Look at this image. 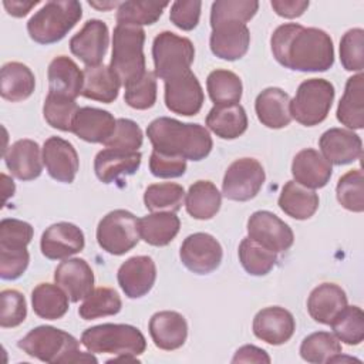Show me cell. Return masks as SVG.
I'll use <instances>...</instances> for the list:
<instances>
[{"instance_id":"cell-1","label":"cell","mask_w":364,"mask_h":364,"mask_svg":"<svg viewBox=\"0 0 364 364\" xmlns=\"http://www.w3.org/2000/svg\"><path fill=\"white\" fill-rule=\"evenodd\" d=\"M270 46L276 61L289 70L318 73L334 64L333 40L321 28L286 23L273 31Z\"/></svg>"},{"instance_id":"cell-2","label":"cell","mask_w":364,"mask_h":364,"mask_svg":"<svg viewBox=\"0 0 364 364\" xmlns=\"http://www.w3.org/2000/svg\"><path fill=\"white\" fill-rule=\"evenodd\" d=\"M146 135L154 151L191 161L205 159L213 146L212 136L203 125L169 117L154 119L146 128Z\"/></svg>"},{"instance_id":"cell-3","label":"cell","mask_w":364,"mask_h":364,"mask_svg":"<svg viewBox=\"0 0 364 364\" xmlns=\"http://www.w3.org/2000/svg\"><path fill=\"white\" fill-rule=\"evenodd\" d=\"M80 343L75 337L64 330L53 326H38L30 330L18 343L27 355L50 364H71V363H97V358L90 353L80 351Z\"/></svg>"},{"instance_id":"cell-4","label":"cell","mask_w":364,"mask_h":364,"mask_svg":"<svg viewBox=\"0 0 364 364\" xmlns=\"http://www.w3.org/2000/svg\"><path fill=\"white\" fill-rule=\"evenodd\" d=\"M82 7L77 0L47 1L27 21L31 40L48 46L61 41L68 31L81 20Z\"/></svg>"},{"instance_id":"cell-5","label":"cell","mask_w":364,"mask_h":364,"mask_svg":"<svg viewBox=\"0 0 364 364\" xmlns=\"http://www.w3.org/2000/svg\"><path fill=\"white\" fill-rule=\"evenodd\" d=\"M144 43L145 31L142 27L129 24L115 26L109 67L118 75L124 87L146 73Z\"/></svg>"},{"instance_id":"cell-6","label":"cell","mask_w":364,"mask_h":364,"mask_svg":"<svg viewBox=\"0 0 364 364\" xmlns=\"http://www.w3.org/2000/svg\"><path fill=\"white\" fill-rule=\"evenodd\" d=\"M81 344L90 353L114 355H139L146 348L144 334L131 324L104 323L87 328L81 334Z\"/></svg>"},{"instance_id":"cell-7","label":"cell","mask_w":364,"mask_h":364,"mask_svg":"<svg viewBox=\"0 0 364 364\" xmlns=\"http://www.w3.org/2000/svg\"><path fill=\"white\" fill-rule=\"evenodd\" d=\"M334 85L324 78L303 81L293 100H290V115L304 127H314L323 122L334 101Z\"/></svg>"},{"instance_id":"cell-8","label":"cell","mask_w":364,"mask_h":364,"mask_svg":"<svg viewBox=\"0 0 364 364\" xmlns=\"http://www.w3.org/2000/svg\"><path fill=\"white\" fill-rule=\"evenodd\" d=\"M155 75L164 81L191 70L195 58V47L186 37L172 31L159 33L152 43Z\"/></svg>"},{"instance_id":"cell-9","label":"cell","mask_w":364,"mask_h":364,"mask_svg":"<svg viewBox=\"0 0 364 364\" xmlns=\"http://www.w3.org/2000/svg\"><path fill=\"white\" fill-rule=\"evenodd\" d=\"M139 219L125 209L107 213L97 226V242L109 255L121 256L139 242Z\"/></svg>"},{"instance_id":"cell-10","label":"cell","mask_w":364,"mask_h":364,"mask_svg":"<svg viewBox=\"0 0 364 364\" xmlns=\"http://www.w3.org/2000/svg\"><path fill=\"white\" fill-rule=\"evenodd\" d=\"M264 179V169L257 159L240 158L228 166L222 182V193L229 200L246 202L259 193Z\"/></svg>"},{"instance_id":"cell-11","label":"cell","mask_w":364,"mask_h":364,"mask_svg":"<svg viewBox=\"0 0 364 364\" xmlns=\"http://www.w3.org/2000/svg\"><path fill=\"white\" fill-rule=\"evenodd\" d=\"M164 84L165 105L169 111L183 117H192L200 111L205 95L199 80L191 70L164 81Z\"/></svg>"},{"instance_id":"cell-12","label":"cell","mask_w":364,"mask_h":364,"mask_svg":"<svg viewBox=\"0 0 364 364\" xmlns=\"http://www.w3.org/2000/svg\"><path fill=\"white\" fill-rule=\"evenodd\" d=\"M222 256L220 243L212 235L203 232L189 235L182 242L179 250L182 264L196 274H208L216 270L222 262Z\"/></svg>"},{"instance_id":"cell-13","label":"cell","mask_w":364,"mask_h":364,"mask_svg":"<svg viewBox=\"0 0 364 364\" xmlns=\"http://www.w3.org/2000/svg\"><path fill=\"white\" fill-rule=\"evenodd\" d=\"M247 235L264 247L279 253L291 247L294 235L291 228L269 210H256L247 220Z\"/></svg>"},{"instance_id":"cell-14","label":"cell","mask_w":364,"mask_h":364,"mask_svg":"<svg viewBox=\"0 0 364 364\" xmlns=\"http://www.w3.org/2000/svg\"><path fill=\"white\" fill-rule=\"evenodd\" d=\"M109 44L108 26L98 18L88 20L70 40L71 53L87 67L100 65Z\"/></svg>"},{"instance_id":"cell-15","label":"cell","mask_w":364,"mask_h":364,"mask_svg":"<svg viewBox=\"0 0 364 364\" xmlns=\"http://www.w3.org/2000/svg\"><path fill=\"white\" fill-rule=\"evenodd\" d=\"M85 237L82 230L70 222H58L48 226L40 240L43 256L50 260L68 259L84 249Z\"/></svg>"},{"instance_id":"cell-16","label":"cell","mask_w":364,"mask_h":364,"mask_svg":"<svg viewBox=\"0 0 364 364\" xmlns=\"http://www.w3.org/2000/svg\"><path fill=\"white\" fill-rule=\"evenodd\" d=\"M212 27L210 50L212 53L228 61L242 58L250 46V31L245 23L222 21Z\"/></svg>"},{"instance_id":"cell-17","label":"cell","mask_w":364,"mask_h":364,"mask_svg":"<svg viewBox=\"0 0 364 364\" xmlns=\"http://www.w3.org/2000/svg\"><path fill=\"white\" fill-rule=\"evenodd\" d=\"M253 334L272 346L284 344L296 330L293 314L280 306H270L256 313L253 318Z\"/></svg>"},{"instance_id":"cell-18","label":"cell","mask_w":364,"mask_h":364,"mask_svg":"<svg viewBox=\"0 0 364 364\" xmlns=\"http://www.w3.org/2000/svg\"><path fill=\"white\" fill-rule=\"evenodd\" d=\"M43 162L48 175L57 182L71 183L80 168L74 145L60 136H50L43 145Z\"/></svg>"},{"instance_id":"cell-19","label":"cell","mask_w":364,"mask_h":364,"mask_svg":"<svg viewBox=\"0 0 364 364\" xmlns=\"http://www.w3.org/2000/svg\"><path fill=\"white\" fill-rule=\"evenodd\" d=\"M117 280L127 297L139 299L155 284V262L149 256H132L119 266Z\"/></svg>"},{"instance_id":"cell-20","label":"cell","mask_w":364,"mask_h":364,"mask_svg":"<svg viewBox=\"0 0 364 364\" xmlns=\"http://www.w3.org/2000/svg\"><path fill=\"white\" fill-rule=\"evenodd\" d=\"M141 159L142 155L138 151L105 148L95 155L94 172L102 183L121 182L139 169Z\"/></svg>"},{"instance_id":"cell-21","label":"cell","mask_w":364,"mask_h":364,"mask_svg":"<svg viewBox=\"0 0 364 364\" xmlns=\"http://www.w3.org/2000/svg\"><path fill=\"white\" fill-rule=\"evenodd\" d=\"M55 283L67 293L73 303L85 299L94 290V273L91 266L80 257L65 259L54 272Z\"/></svg>"},{"instance_id":"cell-22","label":"cell","mask_w":364,"mask_h":364,"mask_svg":"<svg viewBox=\"0 0 364 364\" xmlns=\"http://www.w3.org/2000/svg\"><path fill=\"white\" fill-rule=\"evenodd\" d=\"M320 154L334 165H347L363 154L361 138L351 129L330 128L318 139Z\"/></svg>"},{"instance_id":"cell-23","label":"cell","mask_w":364,"mask_h":364,"mask_svg":"<svg viewBox=\"0 0 364 364\" xmlns=\"http://www.w3.org/2000/svg\"><path fill=\"white\" fill-rule=\"evenodd\" d=\"M6 166L20 181H33L43 172V151L33 139H18L3 154Z\"/></svg>"},{"instance_id":"cell-24","label":"cell","mask_w":364,"mask_h":364,"mask_svg":"<svg viewBox=\"0 0 364 364\" xmlns=\"http://www.w3.org/2000/svg\"><path fill=\"white\" fill-rule=\"evenodd\" d=\"M115 124L117 119L109 111L95 107H81L74 117L71 132L85 142L104 144L114 132Z\"/></svg>"},{"instance_id":"cell-25","label":"cell","mask_w":364,"mask_h":364,"mask_svg":"<svg viewBox=\"0 0 364 364\" xmlns=\"http://www.w3.org/2000/svg\"><path fill=\"white\" fill-rule=\"evenodd\" d=\"M331 173V164L313 148L301 149L293 158L291 175L297 183L306 188L318 189L326 186Z\"/></svg>"},{"instance_id":"cell-26","label":"cell","mask_w":364,"mask_h":364,"mask_svg":"<svg viewBox=\"0 0 364 364\" xmlns=\"http://www.w3.org/2000/svg\"><path fill=\"white\" fill-rule=\"evenodd\" d=\"M149 334L158 348L166 351L176 350L186 341L188 323L178 311H158L149 320Z\"/></svg>"},{"instance_id":"cell-27","label":"cell","mask_w":364,"mask_h":364,"mask_svg":"<svg viewBox=\"0 0 364 364\" xmlns=\"http://www.w3.org/2000/svg\"><path fill=\"white\" fill-rule=\"evenodd\" d=\"M48 92L75 100L81 95L84 73L74 60L67 55H58L51 60L47 70Z\"/></svg>"},{"instance_id":"cell-28","label":"cell","mask_w":364,"mask_h":364,"mask_svg":"<svg viewBox=\"0 0 364 364\" xmlns=\"http://www.w3.org/2000/svg\"><path fill=\"white\" fill-rule=\"evenodd\" d=\"M257 119L267 128L280 129L290 124V97L282 88H264L255 101Z\"/></svg>"},{"instance_id":"cell-29","label":"cell","mask_w":364,"mask_h":364,"mask_svg":"<svg viewBox=\"0 0 364 364\" xmlns=\"http://www.w3.org/2000/svg\"><path fill=\"white\" fill-rule=\"evenodd\" d=\"M347 306L346 291L334 283H321L314 287L307 299L310 317L320 324H330L331 320Z\"/></svg>"},{"instance_id":"cell-30","label":"cell","mask_w":364,"mask_h":364,"mask_svg":"<svg viewBox=\"0 0 364 364\" xmlns=\"http://www.w3.org/2000/svg\"><path fill=\"white\" fill-rule=\"evenodd\" d=\"M82 73V97L104 104H111L117 100L122 82L109 65L100 64L94 67H85Z\"/></svg>"},{"instance_id":"cell-31","label":"cell","mask_w":364,"mask_h":364,"mask_svg":"<svg viewBox=\"0 0 364 364\" xmlns=\"http://www.w3.org/2000/svg\"><path fill=\"white\" fill-rule=\"evenodd\" d=\"M208 128L222 139H235L247 129V115L240 104H218L206 115Z\"/></svg>"},{"instance_id":"cell-32","label":"cell","mask_w":364,"mask_h":364,"mask_svg":"<svg viewBox=\"0 0 364 364\" xmlns=\"http://www.w3.org/2000/svg\"><path fill=\"white\" fill-rule=\"evenodd\" d=\"M36 88V77L33 71L23 63L10 61L0 71V94L10 102L27 100Z\"/></svg>"},{"instance_id":"cell-33","label":"cell","mask_w":364,"mask_h":364,"mask_svg":"<svg viewBox=\"0 0 364 364\" xmlns=\"http://www.w3.org/2000/svg\"><path fill=\"white\" fill-rule=\"evenodd\" d=\"M337 119L350 129L364 128V75L358 73L346 82L337 107Z\"/></svg>"},{"instance_id":"cell-34","label":"cell","mask_w":364,"mask_h":364,"mask_svg":"<svg viewBox=\"0 0 364 364\" xmlns=\"http://www.w3.org/2000/svg\"><path fill=\"white\" fill-rule=\"evenodd\" d=\"M318 195L314 189L306 188L296 181H289L279 196V208L290 218L306 220L318 209Z\"/></svg>"},{"instance_id":"cell-35","label":"cell","mask_w":364,"mask_h":364,"mask_svg":"<svg viewBox=\"0 0 364 364\" xmlns=\"http://www.w3.org/2000/svg\"><path fill=\"white\" fill-rule=\"evenodd\" d=\"M222 193L210 181H196L189 186L185 206L186 212L198 220L212 219L220 209Z\"/></svg>"},{"instance_id":"cell-36","label":"cell","mask_w":364,"mask_h":364,"mask_svg":"<svg viewBox=\"0 0 364 364\" xmlns=\"http://www.w3.org/2000/svg\"><path fill=\"white\" fill-rule=\"evenodd\" d=\"M181 229V220L173 212H152L139 219L141 239L151 246H166Z\"/></svg>"},{"instance_id":"cell-37","label":"cell","mask_w":364,"mask_h":364,"mask_svg":"<svg viewBox=\"0 0 364 364\" xmlns=\"http://www.w3.org/2000/svg\"><path fill=\"white\" fill-rule=\"evenodd\" d=\"M68 296L55 283H40L31 291L34 313L46 320H58L68 311Z\"/></svg>"},{"instance_id":"cell-38","label":"cell","mask_w":364,"mask_h":364,"mask_svg":"<svg viewBox=\"0 0 364 364\" xmlns=\"http://www.w3.org/2000/svg\"><path fill=\"white\" fill-rule=\"evenodd\" d=\"M239 260L242 267L252 276L267 274L277 262V253L250 239L245 237L239 245Z\"/></svg>"},{"instance_id":"cell-39","label":"cell","mask_w":364,"mask_h":364,"mask_svg":"<svg viewBox=\"0 0 364 364\" xmlns=\"http://www.w3.org/2000/svg\"><path fill=\"white\" fill-rule=\"evenodd\" d=\"M168 1H142L128 0L119 3L117 9V23L129 26H149L159 20Z\"/></svg>"},{"instance_id":"cell-40","label":"cell","mask_w":364,"mask_h":364,"mask_svg":"<svg viewBox=\"0 0 364 364\" xmlns=\"http://www.w3.org/2000/svg\"><path fill=\"white\" fill-rule=\"evenodd\" d=\"M206 88L210 100L218 104H237L242 98V80L229 70H213L206 78Z\"/></svg>"},{"instance_id":"cell-41","label":"cell","mask_w":364,"mask_h":364,"mask_svg":"<svg viewBox=\"0 0 364 364\" xmlns=\"http://www.w3.org/2000/svg\"><path fill=\"white\" fill-rule=\"evenodd\" d=\"M185 191L179 183H152L144 192V203L151 212H178L182 206Z\"/></svg>"},{"instance_id":"cell-42","label":"cell","mask_w":364,"mask_h":364,"mask_svg":"<svg viewBox=\"0 0 364 364\" xmlns=\"http://www.w3.org/2000/svg\"><path fill=\"white\" fill-rule=\"evenodd\" d=\"M121 297L114 289L97 287L84 299L78 309V314L84 320H94L98 317L114 316L121 311Z\"/></svg>"},{"instance_id":"cell-43","label":"cell","mask_w":364,"mask_h":364,"mask_svg":"<svg viewBox=\"0 0 364 364\" xmlns=\"http://www.w3.org/2000/svg\"><path fill=\"white\" fill-rule=\"evenodd\" d=\"M341 353L340 340L328 331H317L307 336L300 346V355L304 361L313 364L330 363V360Z\"/></svg>"},{"instance_id":"cell-44","label":"cell","mask_w":364,"mask_h":364,"mask_svg":"<svg viewBox=\"0 0 364 364\" xmlns=\"http://www.w3.org/2000/svg\"><path fill=\"white\" fill-rule=\"evenodd\" d=\"M330 326L334 336L348 346H357L364 340V313L358 306H346Z\"/></svg>"},{"instance_id":"cell-45","label":"cell","mask_w":364,"mask_h":364,"mask_svg":"<svg viewBox=\"0 0 364 364\" xmlns=\"http://www.w3.org/2000/svg\"><path fill=\"white\" fill-rule=\"evenodd\" d=\"M78 111V105L75 100L51 94L48 92L44 105H43V115L47 124L60 131H71L74 117Z\"/></svg>"},{"instance_id":"cell-46","label":"cell","mask_w":364,"mask_h":364,"mask_svg":"<svg viewBox=\"0 0 364 364\" xmlns=\"http://www.w3.org/2000/svg\"><path fill=\"white\" fill-rule=\"evenodd\" d=\"M338 203L351 212L364 210V178L361 169H351L344 173L336 186Z\"/></svg>"},{"instance_id":"cell-47","label":"cell","mask_w":364,"mask_h":364,"mask_svg":"<svg viewBox=\"0 0 364 364\" xmlns=\"http://www.w3.org/2000/svg\"><path fill=\"white\" fill-rule=\"evenodd\" d=\"M259 10V3L255 0H216L210 9V26L222 21L247 23Z\"/></svg>"},{"instance_id":"cell-48","label":"cell","mask_w":364,"mask_h":364,"mask_svg":"<svg viewBox=\"0 0 364 364\" xmlns=\"http://www.w3.org/2000/svg\"><path fill=\"white\" fill-rule=\"evenodd\" d=\"M124 101L134 109H148L156 102V75L146 71L141 78L125 85Z\"/></svg>"},{"instance_id":"cell-49","label":"cell","mask_w":364,"mask_h":364,"mask_svg":"<svg viewBox=\"0 0 364 364\" xmlns=\"http://www.w3.org/2000/svg\"><path fill=\"white\" fill-rule=\"evenodd\" d=\"M340 61L344 70L361 73L364 68V30L351 28L340 40Z\"/></svg>"},{"instance_id":"cell-50","label":"cell","mask_w":364,"mask_h":364,"mask_svg":"<svg viewBox=\"0 0 364 364\" xmlns=\"http://www.w3.org/2000/svg\"><path fill=\"white\" fill-rule=\"evenodd\" d=\"M142 131L135 121L128 118H118L114 132L104 142V145L115 149L138 151V148L142 145Z\"/></svg>"},{"instance_id":"cell-51","label":"cell","mask_w":364,"mask_h":364,"mask_svg":"<svg viewBox=\"0 0 364 364\" xmlns=\"http://www.w3.org/2000/svg\"><path fill=\"white\" fill-rule=\"evenodd\" d=\"M1 314L0 326L3 328L17 327L27 317V304L24 296L13 289H6L0 293Z\"/></svg>"},{"instance_id":"cell-52","label":"cell","mask_w":364,"mask_h":364,"mask_svg":"<svg viewBox=\"0 0 364 364\" xmlns=\"http://www.w3.org/2000/svg\"><path fill=\"white\" fill-rule=\"evenodd\" d=\"M34 235L33 226L20 219L0 222V247H27Z\"/></svg>"},{"instance_id":"cell-53","label":"cell","mask_w":364,"mask_h":364,"mask_svg":"<svg viewBox=\"0 0 364 364\" xmlns=\"http://www.w3.org/2000/svg\"><path fill=\"white\" fill-rule=\"evenodd\" d=\"M30 255L27 247H0V277L16 280L27 269Z\"/></svg>"},{"instance_id":"cell-54","label":"cell","mask_w":364,"mask_h":364,"mask_svg":"<svg viewBox=\"0 0 364 364\" xmlns=\"http://www.w3.org/2000/svg\"><path fill=\"white\" fill-rule=\"evenodd\" d=\"M200 9L202 1L199 0H176L171 6L169 18L178 28L191 31L199 23Z\"/></svg>"},{"instance_id":"cell-55","label":"cell","mask_w":364,"mask_h":364,"mask_svg":"<svg viewBox=\"0 0 364 364\" xmlns=\"http://www.w3.org/2000/svg\"><path fill=\"white\" fill-rule=\"evenodd\" d=\"M149 171L154 176L162 179L179 178L186 171V159L152 151L149 156Z\"/></svg>"},{"instance_id":"cell-56","label":"cell","mask_w":364,"mask_h":364,"mask_svg":"<svg viewBox=\"0 0 364 364\" xmlns=\"http://www.w3.org/2000/svg\"><path fill=\"white\" fill-rule=\"evenodd\" d=\"M270 4L277 16L284 18H296L309 9L310 3L306 0H272Z\"/></svg>"},{"instance_id":"cell-57","label":"cell","mask_w":364,"mask_h":364,"mask_svg":"<svg viewBox=\"0 0 364 364\" xmlns=\"http://www.w3.org/2000/svg\"><path fill=\"white\" fill-rule=\"evenodd\" d=\"M232 363H270V357L267 355V353L263 348H259L256 346L247 344L240 347L233 358Z\"/></svg>"},{"instance_id":"cell-58","label":"cell","mask_w":364,"mask_h":364,"mask_svg":"<svg viewBox=\"0 0 364 364\" xmlns=\"http://www.w3.org/2000/svg\"><path fill=\"white\" fill-rule=\"evenodd\" d=\"M38 4V0L24 1V0H4L3 6L7 13L13 17H24L34 6Z\"/></svg>"},{"instance_id":"cell-59","label":"cell","mask_w":364,"mask_h":364,"mask_svg":"<svg viewBox=\"0 0 364 364\" xmlns=\"http://www.w3.org/2000/svg\"><path fill=\"white\" fill-rule=\"evenodd\" d=\"M88 4L90 6H92V7H95V9H98V10H108V9H112V7H115V6H119V3L118 1H108V3H97V1H88Z\"/></svg>"},{"instance_id":"cell-60","label":"cell","mask_w":364,"mask_h":364,"mask_svg":"<svg viewBox=\"0 0 364 364\" xmlns=\"http://www.w3.org/2000/svg\"><path fill=\"white\" fill-rule=\"evenodd\" d=\"M1 179H3V185H4V193H6V199L11 195L13 196V193H14V185H11L10 188H7L9 186V182H10V178L6 175V173H1Z\"/></svg>"}]
</instances>
